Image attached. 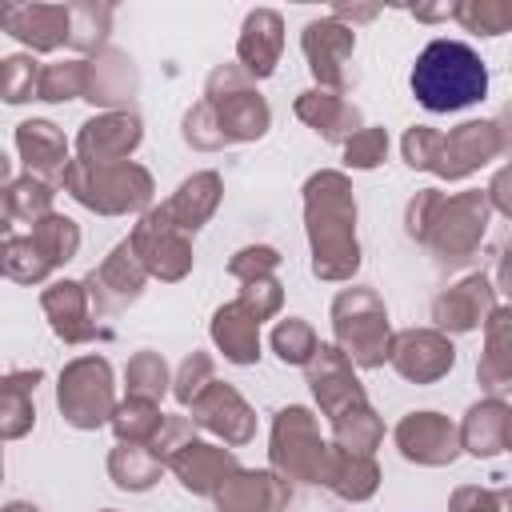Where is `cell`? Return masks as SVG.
<instances>
[{
    "mask_svg": "<svg viewBox=\"0 0 512 512\" xmlns=\"http://www.w3.org/2000/svg\"><path fill=\"white\" fill-rule=\"evenodd\" d=\"M28 236H32V244L44 252V260H48L52 268H64V264L80 252V228H76V220L64 216V212H52V216L36 220Z\"/></svg>",
    "mask_w": 512,
    "mask_h": 512,
    "instance_id": "obj_35",
    "label": "cell"
},
{
    "mask_svg": "<svg viewBox=\"0 0 512 512\" xmlns=\"http://www.w3.org/2000/svg\"><path fill=\"white\" fill-rule=\"evenodd\" d=\"M208 336H212V344L224 352L228 364L248 368V364L260 360V324H256L236 300H228V304H220V308L212 312Z\"/></svg>",
    "mask_w": 512,
    "mask_h": 512,
    "instance_id": "obj_29",
    "label": "cell"
},
{
    "mask_svg": "<svg viewBox=\"0 0 512 512\" xmlns=\"http://www.w3.org/2000/svg\"><path fill=\"white\" fill-rule=\"evenodd\" d=\"M0 264H4V276L16 280V284H44V280L56 272V268L44 260V252L32 244V236H16V232L4 236Z\"/></svg>",
    "mask_w": 512,
    "mask_h": 512,
    "instance_id": "obj_39",
    "label": "cell"
},
{
    "mask_svg": "<svg viewBox=\"0 0 512 512\" xmlns=\"http://www.w3.org/2000/svg\"><path fill=\"white\" fill-rule=\"evenodd\" d=\"M128 244L140 256V264L148 268V276H156L164 284H176V280H184L192 272V260H196L192 256V236L172 224V216H168L164 204H152L136 220Z\"/></svg>",
    "mask_w": 512,
    "mask_h": 512,
    "instance_id": "obj_10",
    "label": "cell"
},
{
    "mask_svg": "<svg viewBox=\"0 0 512 512\" xmlns=\"http://www.w3.org/2000/svg\"><path fill=\"white\" fill-rule=\"evenodd\" d=\"M84 92H88V60H56V64H44L36 100L64 104V100H84Z\"/></svg>",
    "mask_w": 512,
    "mask_h": 512,
    "instance_id": "obj_41",
    "label": "cell"
},
{
    "mask_svg": "<svg viewBox=\"0 0 512 512\" xmlns=\"http://www.w3.org/2000/svg\"><path fill=\"white\" fill-rule=\"evenodd\" d=\"M72 8V40L68 48L76 52H104L108 48V32H112V4H96V0H80V4H68Z\"/></svg>",
    "mask_w": 512,
    "mask_h": 512,
    "instance_id": "obj_38",
    "label": "cell"
},
{
    "mask_svg": "<svg viewBox=\"0 0 512 512\" xmlns=\"http://www.w3.org/2000/svg\"><path fill=\"white\" fill-rule=\"evenodd\" d=\"M40 368H12L0 384V432L4 440H20L32 432L36 424V404H32V392L40 384Z\"/></svg>",
    "mask_w": 512,
    "mask_h": 512,
    "instance_id": "obj_32",
    "label": "cell"
},
{
    "mask_svg": "<svg viewBox=\"0 0 512 512\" xmlns=\"http://www.w3.org/2000/svg\"><path fill=\"white\" fill-rule=\"evenodd\" d=\"M236 304H240L256 324H264V320H272V316L284 308V288H280L276 276H260V280H248V284L240 288Z\"/></svg>",
    "mask_w": 512,
    "mask_h": 512,
    "instance_id": "obj_46",
    "label": "cell"
},
{
    "mask_svg": "<svg viewBox=\"0 0 512 512\" xmlns=\"http://www.w3.org/2000/svg\"><path fill=\"white\" fill-rule=\"evenodd\" d=\"M504 428H508V404L500 396L476 400L460 420V444H464V452L492 460L504 452Z\"/></svg>",
    "mask_w": 512,
    "mask_h": 512,
    "instance_id": "obj_31",
    "label": "cell"
},
{
    "mask_svg": "<svg viewBox=\"0 0 512 512\" xmlns=\"http://www.w3.org/2000/svg\"><path fill=\"white\" fill-rule=\"evenodd\" d=\"M456 20L472 36H500L512 32V0H460Z\"/></svg>",
    "mask_w": 512,
    "mask_h": 512,
    "instance_id": "obj_43",
    "label": "cell"
},
{
    "mask_svg": "<svg viewBox=\"0 0 512 512\" xmlns=\"http://www.w3.org/2000/svg\"><path fill=\"white\" fill-rule=\"evenodd\" d=\"M500 148V132L496 120H464L452 132H436L428 124H412L400 136V156L408 168L416 172H432L440 180H464L476 168H484L488 160H496Z\"/></svg>",
    "mask_w": 512,
    "mask_h": 512,
    "instance_id": "obj_5",
    "label": "cell"
},
{
    "mask_svg": "<svg viewBox=\"0 0 512 512\" xmlns=\"http://www.w3.org/2000/svg\"><path fill=\"white\" fill-rule=\"evenodd\" d=\"M0 28L32 52H56L72 40V8L68 4H4Z\"/></svg>",
    "mask_w": 512,
    "mask_h": 512,
    "instance_id": "obj_20",
    "label": "cell"
},
{
    "mask_svg": "<svg viewBox=\"0 0 512 512\" xmlns=\"http://www.w3.org/2000/svg\"><path fill=\"white\" fill-rule=\"evenodd\" d=\"M168 468H172V476L180 480L184 492H192V496H216L220 484L240 468V460H236V452L228 444L192 440V444H184L168 460Z\"/></svg>",
    "mask_w": 512,
    "mask_h": 512,
    "instance_id": "obj_23",
    "label": "cell"
},
{
    "mask_svg": "<svg viewBox=\"0 0 512 512\" xmlns=\"http://www.w3.org/2000/svg\"><path fill=\"white\" fill-rule=\"evenodd\" d=\"M144 284H148V268L140 264V256L132 252L128 240H120L88 276H84V288H88V300L96 308V316H116L124 308H132L140 296H144Z\"/></svg>",
    "mask_w": 512,
    "mask_h": 512,
    "instance_id": "obj_11",
    "label": "cell"
},
{
    "mask_svg": "<svg viewBox=\"0 0 512 512\" xmlns=\"http://www.w3.org/2000/svg\"><path fill=\"white\" fill-rule=\"evenodd\" d=\"M16 152L28 168V176H40L52 188H64L72 160H68V140L52 120H20L16 124Z\"/></svg>",
    "mask_w": 512,
    "mask_h": 512,
    "instance_id": "obj_25",
    "label": "cell"
},
{
    "mask_svg": "<svg viewBox=\"0 0 512 512\" xmlns=\"http://www.w3.org/2000/svg\"><path fill=\"white\" fill-rule=\"evenodd\" d=\"M332 336L356 368H384V360H392L396 332L384 300L372 288H344L332 300Z\"/></svg>",
    "mask_w": 512,
    "mask_h": 512,
    "instance_id": "obj_7",
    "label": "cell"
},
{
    "mask_svg": "<svg viewBox=\"0 0 512 512\" xmlns=\"http://www.w3.org/2000/svg\"><path fill=\"white\" fill-rule=\"evenodd\" d=\"M268 128H272V108L240 64H216L204 80V96L180 120V136L196 152L248 144L260 140Z\"/></svg>",
    "mask_w": 512,
    "mask_h": 512,
    "instance_id": "obj_1",
    "label": "cell"
},
{
    "mask_svg": "<svg viewBox=\"0 0 512 512\" xmlns=\"http://www.w3.org/2000/svg\"><path fill=\"white\" fill-rule=\"evenodd\" d=\"M212 500L216 512H284L292 484L272 468H236Z\"/></svg>",
    "mask_w": 512,
    "mask_h": 512,
    "instance_id": "obj_21",
    "label": "cell"
},
{
    "mask_svg": "<svg viewBox=\"0 0 512 512\" xmlns=\"http://www.w3.org/2000/svg\"><path fill=\"white\" fill-rule=\"evenodd\" d=\"M304 232L312 248V276L316 280H352L360 268V240H356V196L344 172L320 168L304 180Z\"/></svg>",
    "mask_w": 512,
    "mask_h": 512,
    "instance_id": "obj_2",
    "label": "cell"
},
{
    "mask_svg": "<svg viewBox=\"0 0 512 512\" xmlns=\"http://www.w3.org/2000/svg\"><path fill=\"white\" fill-rule=\"evenodd\" d=\"M212 380H216V360H212L208 352H192V356H184V364H180L176 376H172V396H176V404L188 408Z\"/></svg>",
    "mask_w": 512,
    "mask_h": 512,
    "instance_id": "obj_45",
    "label": "cell"
},
{
    "mask_svg": "<svg viewBox=\"0 0 512 512\" xmlns=\"http://www.w3.org/2000/svg\"><path fill=\"white\" fill-rule=\"evenodd\" d=\"M416 20H456V4H428V8H412Z\"/></svg>",
    "mask_w": 512,
    "mask_h": 512,
    "instance_id": "obj_54",
    "label": "cell"
},
{
    "mask_svg": "<svg viewBox=\"0 0 512 512\" xmlns=\"http://www.w3.org/2000/svg\"><path fill=\"white\" fill-rule=\"evenodd\" d=\"M408 84H412L416 104H424L428 112H460V108L484 100L488 68L472 44L440 36V40L424 44V52L416 56Z\"/></svg>",
    "mask_w": 512,
    "mask_h": 512,
    "instance_id": "obj_4",
    "label": "cell"
},
{
    "mask_svg": "<svg viewBox=\"0 0 512 512\" xmlns=\"http://www.w3.org/2000/svg\"><path fill=\"white\" fill-rule=\"evenodd\" d=\"M64 192L84 204L96 216H128V212H148L156 196V180L144 164L124 160V164H84L72 160L64 176Z\"/></svg>",
    "mask_w": 512,
    "mask_h": 512,
    "instance_id": "obj_6",
    "label": "cell"
},
{
    "mask_svg": "<svg viewBox=\"0 0 512 512\" xmlns=\"http://www.w3.org/2000/svg\"><path fill=\"white\" fill-rule=\"evenodd\" d=\"M300 48H304V60H308V72L316 76V88H328V92H344L348 88V60H352V48H356V28L336 20V16H320V20H308L304 32H300Z\"/></svg>",
    "mask_w": 512,
    "mask_h": 512,
    "instance_id": "obj_12",
    "label": "cell"
},
{
    "mask_svg": "<svg viewBox=\"0 0 512 512\" xmlns=\"http://www.w3.org/2000/svg\"><path fill=\"white\" fill-rule=\"evenodd\" d=\"M56 408L64 424L80 432H96L112 424L116 412V384H112V364L104 356H76L60 368L56 380Z\"/></svg>",
    "mask_w": 512,
    "mask_h": 512,
    "instance_id": "obj_8",
    "label": "cell"
},
{
    "mask_svg": "<svg viewBox=\"0 0 512 512\" xmlns=\"http://www.w3.org/2000/svg\"><path fill=\"white\" fill-rule=\"evenodd\" d=\"M408 384H436L452 372L456 348L440 328H404L392 340V360H388Z\"/></svg>",
    "mask_w": 512,
    "mask_h": 512,
    "instance_id": "obj_19",
    "label": "cell"
},
{
    "mask_svg": "<svg viewBox=\"0 0 512 512\" xmlns=\"http://www.w3.org/2000/svg\"><path fill=\"white\" fill-rule=\"evenodd\" d=\"M496 288L508 296V304H512V240L500 248V260H496Z\"/></svg>",
    "mask_w": 512,
    "mask_h": 512,
    "instance_id": "obj_52",
    "label": "cell"
},
{
    "mask_svg": "<svg viewBox=\"0 0 512 512\" xmlns=\"http://www.w3.org/2000/svg\"><path fill=\"white\" fill-rule=\"evenodd\" d=\"M124 388H128V396H136V400H152V404H160L164 392L172 388V376H168L164 356L152 352V348L136 352V356L128 360V368H124Z\"/></svg>",
    "mask_w": 512,
    "mask_h": 512,
    "instance_id": "obj_40",
    "label": "cell"
},
{
    "mask_svg": "<svg viewBox=\"0 0 512 512\" xmlns=\"http://www.w3.org/2000/svg\"><path fill=\"white\" fill-rule=\"evenodd\" d=\"M220 200H224V180H220V172L204 168V172H192V176L164 200V208H168L172 224L192 236V232H200V228L212 220V212L220 208Z\"/></svg>",
    "mask_w": 512,
    "mask_h": 512,
    "instance_id": "obj_28",
    "label": "cell"
},
{
    "mask_svg": "<svg viewBox=\"0 0 512 512\" xmlns=\"http://www.w3.org/2000/svg\"><path fill=\"white\" fill-rule=\"evenodd\" d=\"M392 440H396L400 456L408 464H420V468H444L464 452L460 424H452L444 412H428V408L400 416Z\"/></svg>",
    "mask_w": 512,
    "mask_h": 512,
    "instance_id": "obj_13",
    "label": "cell"
},
{
    "mask_svg": "<svg viewBox=\"0 0 512 512\" xmlns=\"http://www.w3.org/2000/svg\"><path fill=\"white\" fill-rule=\"evenodd\" d=\"M160 424H164V412H160V404H152V400H136V396H124L120 404H116V412H112V432H116V440L120 444H152V436L160 432Z\"/></svg>",
    "mask_w": 512,
    "mask_h": 512,
    "instance_id": "obj_36",
    "label": "cell"
},
{
    "mask_svg": "<svg viewBox=\"0 0 512 512\" xmlns=\"http://www.w3.org/2000/svg\"><path fill=\"white\" fill-rule=\"evenodd\" d=\"M320 484H324L332 496H340V500H348V504H360V500L376 496V488H380V468H376L372 456L344 452V448L332 444V448H328V460H324Z\"/></svg>",
    "mask_w": 512,
    "mask_h": 512,
    "instance_id": "obj_30",
    "label": "cell"
},
{
    "mask_svg": "<svg viewBox=\"0 0 512 512\" xmlns=\"http://www.w3.org/2000/svg\"><path fill=\"white\" fill-rule=\"evenodd\" d=\"M188 412H192V424H196V428L212 432V436L224 440L228 448H240V444H248V440L256 436V412H252V404H248L232 384H224V380H212V384L188 404Z\"/></svg>",
    "mask_w": 512,
    "mask_h": 512,
    "instance_id": "obj_17",
    "label": "cell"
},
{
    "mask_svg": "<svg viewBox=\"0 0 512 512\" xmlns=\"http://www.w3.org/2000/svg\"><path fill=\"white\" fill-rule=\"evenodd\" d=\"M40 64L28 56V52H12L0 60V96L8 104H28L36 100V88H40Z\"/></svg>",
    "mask_w": 512,
    "mask_h": 512,
    "instance_id": "obj_44",
    "label": "cell"
},
{
    "mask_svg": "<svg viewBox=\"0 0 512 512\" xmlns=\"http://www.w3.org/2000/svg\"><path fill=\"white\" fill-rule=\"evenodd\" d=\"M376 12H380L376 4H336V8H332V16L344 20V24H348V20H352V24H364V20H372Z\"/></svg>",
    "mask_w": 512,
    "mask_h": 512,
    "instance_id": "obj_53",
    "label": "cell"
},
{
    "mask_svg": "<svg viewBox=\"0 0 512 512\" xmlns=\"http://www.w3.org/2000/svg\"><path fill=\"white\" fill-rule=\"evenodd\" d=\"M144 140V120L124 108V112H96L80 124L76 132V160L84 164H124Z\"/></svg>",
    "mask_w": 512,
    "mask_h": 512,
    "instance_id": "obj_16",
    "label": "cell"
},
{
    "mask_svg": "<svg viewBox=\"0 0 512 512\" xmlns=\"http://www.w3.org/2000/svg\"><path fill=\"white\" fill-rule=\"evenodd\" d=\"M388 160V132L384 128H360L348 144H344V164L356 172H372Z\"/></svg>",
    "mask_w": 512,
    "mask_h": 512,
    "instance_id": "obj_47",
    "label": "cell"
},
{
    "mask_svg": "<svg viewBox=\"0 0 512 512\" xmlns=\"http://www.w3.org/2000/svg\"><path fill=\"white\" fill-rule=\"evenodd\" d=\"M488 220H492V200L488 192L480 188H468V192H440V188H420L408 208H404V232L424 244L436 264H468L488 232Z\"/></svg>",
    "mask_w": 512,
    "mask_h": 512,
    "instance_id": "obj_3",
    "label": "cell"
},
{
    "mask_svg": "<svg viewBox=\"0 0 512 512\" xmlns=\"http://www.w3.org/2000/svg\"><path fill=\"white\" fill-rule=\"evenodd\" d=\"M496 132H500V148L512 152V104L500 108V116H496Z\"/></svg>",
    "mask_w": 512,
    "mask_h": 512,
    "instance_id": "obj_55",
    "label": "cell"
},
{
    "mask_svg": "<svg viewBox=\"0 0 512 512\" xmlns=\"http://www.w3.org/2000/svg\"><path fill=\"white\" fill-rule=\"evenodd\" d=\"M448 512H500V500L492 488H480V484H460L448 500Z\"/></svg>",
    "mask_w": 512,
    "mask_h": 512,
    "instance_id": "obj_50",
    "label": "cell"
},
{
    "mask_svg": "<svg viewBox=\"0 0 512 512\" xmlns=\"http://www.w3.org/2000/svg\"><path fill=\"white\" fill-rule=\"evenodd\" d=\"M280 52H284V16L276 8H252L240 24L236 64L252 80H268L280 64Z\"/></svg>",
    "mask_w": 512,
    "mask_h": 512,
    "instance_id": "obj_22",
    "label": "cell"
},
{
    "mask_svg": "<svg viewBox=\"0 0 512 512\" xmlns=\"http://www.w3.org/2000/svg\"><path fill=\"white\" fill-rule=\"evenodd\" d=\"M384 440V420L372 412V404L364 408H352L344 412L340 420H332V444L344 448V452H360V456H372Z\"/></svg>",
    "mask_w": 512,
    "mask_h": 512,
    "instance_id": "obj_37",
    "label": "cell"
},
{
    "mask_svg": "<svg viewBox=\"0 0 512 512\" xmlns=\"http://www.w3.org/2000/svg\"><path fill=\"white\" fill-rule=\"evenodd\" d=\"M504 452H512V408H508V428H504Z\"/></svg>",
    "mask_w": 512,
    "mask_h": 512,
    "instance_id": "obj_57",
    "label": "cell"
},
{
    "mask_svg": "<svg viewBox=\"0 0 512 512\" xmlns=\"http://www.w3.org/2000/svg\"><path fill=\"white\" fill-rule=\"evenodd\" d=\"M164 472V460L148 444H120L108 452V476L120 492H148Z\"/></svg>",
    "mask_w": 512,
    "mask_h": 512,
    "instance_id": "obj_33",
    "label": "cell"
},
{
    "mask_svg": "<svg viewBox=\"0 0 512 512\" xmlns=\"http://www.w3.org/2000/svg\"><path fill=\"white\" fill-rule=\"evenodd\" d=\"M484 192H488L492 208H496V212H504V216L512 220V164L496 168V176H492V184H488Z\"/></svg>",
    "mask_w": 512,
    "mask_h": 512,
    "instance_id": "obj_51",
    "label": "cell"
},
{
    "mask_svg": "<svg viewBox=\"0 0 512 512\" xmlns=\"http://www.w3.org/2000/svg\"><path fill=\"white\" fill-rule=\"evenodd\" d=\"M276 268H280V252L272 244H248L228 260V276L240 284L260 280V276H276Z\"/></svg>",
    "mask_w": 512,
    "mask_h": 512,
    "instance_id": "obj_48",
    "label": "cell"
},
{
    "mask_svg": "<svg viewBox=\"0 0 512 512\" xmlns=\"http://www.w3.org/2000/svg\"><path fill=\"white\" fill-rule=\"evenodd\" d=\"M328 440L320 436V420L304 404H288L272 416V436H268V464L280 472L288 484H320L324 460H328Z\"/></svg>",
    "mask_w": 512,
    "mask_h": 512,
    "instance_id": "obj_9",
    "label": "cell"
},
{
    "mask_svg": "<svg viewBox=\"0 0 512 512\" xmlns=\"http://www.w3.org/2000/svg\"><path fill=\"white\" fill-rule=\"evenodd\" d=\"M496 288L484 272H468L460 276L456 284H448L436 300H432V320L436 328L448 336H464V332H476L480 324H488V316L496 312Z\"/></svg>",
    "mask_w": 512,
    "mask_h": 512,
    "instance_id": "obj_18",
    "label": "cell"
},
{
    "mask_svg": "<svg viewBox=\"0 0 512 512\" xmlns=\"http://www.w3.org/2000/svg\"><path fill=\"white\" fill-rule=\"evenodd\" d=\"M40 308L52 324V332L64 344H92V340H112V332L100 324L84 280H52L40 292Z\"/></svg>",
    "mask_w": 512,
    "mask_h": 512,
    "instance_id": "obj_15",
    "label": "cell"
},
{
    "mask_svg": "<svg viewBox=\"0 0 512 512\" xmlns=\"http://www.w3.org/2000/svg\"><path fill=\"white\" fill-rule=\"evenodd\" d=\"M292 108L328 144H348L360 128H368L364 116H360V108L352 100H344L340 92H328V88H304Z\"/></svg>",
    "mask_w": 512,
    "mask_h": 512,
    "instance_id": "obj_26",
    "label": "cell"
},
{
    "mask_svg": "<svg viewBox=\"0 0 512 512\" xmlns=\"http://www.w3.org/2000/svg\"><path fill=\"white\" fill-rule=\"evenodd\" d=\"M52 200H56V188L40 176H20V180H8L4 184V216L8 220H20V224H36L44 216H52Z\"/></svg>",
    "mask_w": 512,
    "mask_h": 512,
    "instance_id": "obj_34",
    "label": "cell"
},
{
    "mask_svg": "<svg viewBox=\"0 0 512 512\" xmlns=\"http://www.w3.org/2000/svg\"><path fill=\"white\" fill-rule=\"evenodd\" d=\"M304 372H308V388H312L320 412L328 416V424L340 420L344 412L368 404V392H364V384L356 376V364L336 344H320Z\"/></svg>",
    "mask_w": 512,
    "mask_h": 512,
    "instance_id": "obj_14",
    "label": "cell"
},
{
    "mask_svg": "<svg viewBox=\"0 0 512 512\" xmlns=\"http://www.w3.org/2000/svg\"><path fill=\"white\" fill-rule=\"evenodd\" d=\"M100 512H116V508H100Z\"/></svg>",
    "mask_w": 512,
    "mask_h": 512,
    "instance_id": "obj_58",
    "label": "cell"
},
{
    "mask_svg": "<svg viewBox=\"0 0 512 512\" xmlns=\"http://www.w3.org/2000/svg\"><path fill=\"white\" fill-rule=\"evenodd\" d=\"M476 380L488 396L512 392V304L496 308L484 324V352L476 360Z\"/></svg>",
    "mask_w": 512,
    "mask_h": 512,
    "instance_id": "obj_27",
    "label": "cell"
},
{
    "mask_svg": "<svg viewBox=\"0 0 512 512\" xmlns=\"http://www.w3.org/2000/svg\"><path fill=\"white\" fill-rule=\"evenodd\" d=\"M196 440V424H192V416H164V424H160V432L152 436V452L164 460V468H168V460L184 448V444H192Z\"/></svg>",
    "mask_w": 512,
    "mask_h": 512,
    "instance_id": "obj_49",
    "label": "cell"
},
{
    "mask_svg": "<svg viewBox=\"0 0 512 512\" xmlns=\"http://www.w3.org/2000/svg\"><path fill=\"white\" fill-rule=\"evenodd\" d=\"M136 88H140V72L124 48L108 44L104 52L88 56V92H84L88 104H96L104 112H124L132 104Z\"/></svg>",
    "mask_w": 512,
    "mask_h": 512,
    "instance_id": "obj_24",
    "label": "cell"
},
{
    "mask_svg": "<svg viewBox=\"0 0 512 512\" xmlns=\"http://www.w3.org/2000/svg\"><path fill=\"white\" fill-rule=\"evenodd\" d=\"M316 348H320V340H316V332H312L308 320H300V316L276 320V328H272V352H276L284 364L308 368L312 356H316Z\"/></svg>",
    "mask_w": 512,
    "mask_h": 512,
    "instance_id": "obj_42",
    "label": "cell"
},
{
    "mask_svg": "<svg viewBox=\"0 0 512 512\" xmlns=\"http://www.w3.org/2000/svg\"><path fill=\"white\" fill-rule=\"evenodd\" d=\"M4 512H40V508L28 504V500H12V504H4Z\"/></svg>",
    "mask_w": 512,
    "mask_h": 512,
    "instance_id": "obj_56",
    "label": "cell"
}]
</instances>
